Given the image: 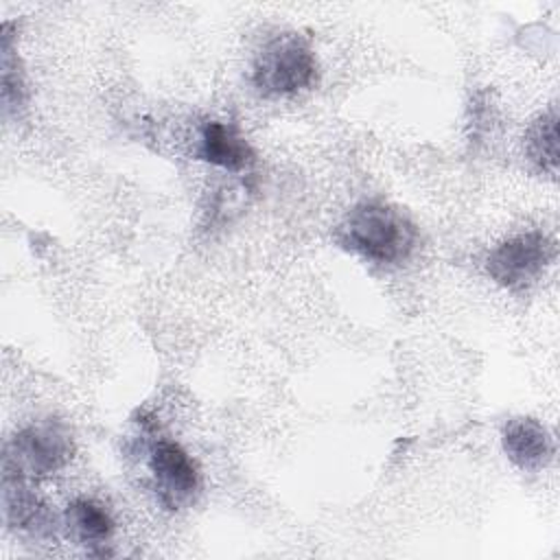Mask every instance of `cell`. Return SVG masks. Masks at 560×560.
I'll use <instances>...</instances> for the list:
<instances>
[{"label":"cell","mask_w":560,"mask_h":560,"mask_svg":"<svg viewBox=\"0 0 560 560\" xmlns=\"http://www.w3.org/2000/svg\"><path fill=\"white\" fill-rule=\"evenodd\" d=\"M553 258V243L542 232H525L503 241L488 256V273L505 289L534 284Z\"/></svg>","instance_id":"cell-4"},{"label":"cell","mask_w":560,"mask_h":560,"mask_svg":"<svg viewBox=\"0 0 560 560\" xmlns=\"http://www.w3.org/2000/svg\"><path fill=\"white\" fill-rule=\"evenodd\" d=\"M149 470L153 475L155 492L168 510H179L197 494L199 472L179 444L171 440H158L151 446Z\"/></svg>","instance_id":"cell-5"},{"label":"cell","mask_w":560,"mask_h":560,"mask_svg":"<svg viewBox=\"0 0 560 560\" xmlns=\"http://www.w3.org/2000/svg\"><path fill=\"white\" fill-rule=\"evenodd\" d=\"M0 50H2V63H0L2 66V109H4V116H9L11 112H18L24 105V79L18 68L9 22L2 24Z\"/></svg>","instance_id":"cell-11"},{"label":"cell","mask_w":560,"mask_h":560,"mask_svg":"<svg viewBox=\"0 0 560 560\" xmlns=\"http://www.w3.org/2000/svg\"><path fill=\"white\" fill-rule=\"evenodd\" d=\"M335 238L365 260L392 265L405 260L418 238L416 225L394 206L363 201L354 206L335 230Z\"/></svg>","instance_id":"cell-1"},{"label":"cell","mask_w":560,"mask_h":560,"mask_svg":"<svg viewBox=\"0 0 560 560\" xmlns=\"http://www.w3.org/2000/svg\"><path fill=\"white\" fill-rule=\"evenodd\" d=\"M503 451L521 470H540L553 446L545 427L532 418H514L503 429Z\"/></svg>","instance_id":"cell-8"},{"label":"cell","mask_w":560,"mask_h":560,"mask_svg":"<svg viewBox=\"0 0 560 560\" xmlns=\"http://www.w3.org/2000/svg\"><path fill=\"white\" fill-rule=\"evenodd\" d=\"M529 160L549 175L558 171V114L556 109L542 114L527 131Z\"/></svg>","instance_id":"cell-10"},{"label":"cell","mask_w":560,"mask_h":560,"mask_svg":"<svg viewBox=\"0 0 560 560\" xmlns=\"http://www.w3.org/2000/svg\"><path fill=\"white\" fill-rule=\"evenodd\" d=\"M2 514L7 525L15 529L35 536L55 532V516L48 505L26 486V477L9 468H2Z\"/></svg>","instance_id":"cell-6"},{"label":"cell","mask_w":560,"mask_h":560,"mask_svg":"<svg viewBox=\"0 0 560 560\" xmlns=\"http://www.w3.org/2000/svg\"><path fill=\"white\" fill-rule=\"evenodd\" d=\"M195 155L225 171H245L254 164L252 147L232 125L221 120L203 122Z\"/></svg>","instance_id":"cell-7"},{"label":"cell","mask_w":560,"mask_h":560,"mask_svg":"<svg viewBox=\"0 0 560 560\" xmlns=\"http://www.w3.org/2000/svg\"><path fill=\"white\" fill-rule=\"evenodd\" d=\"M66 525L72 538L90 547L92 553H107L105 545L112 538L114 521L107 510L92 499H77L66 510Z\"/></svg>","instance_id":"cell-9"},{"label":"cell","mask_w":560,"mask_h":560,"mask_svg":"<svg viewBox=\"0 0 560 560\" xmlns=\"http://www.w3.org/2000/svg\"><path fill=\"white\" fill-rule=\"evenodd\" d=\"M315 74V55L308 42L295 33L269 39L252 66V83L262 96H284L311 88Z\"/></svg>","instance_id":"cell-2"},{"label":"cell","mask_w":560,"mask_h":560,"mask_svg":"<svg viewBox=\"0 0 560 560\" xmlns=\"http://www.w3.org/2000/svg\"><path fill=\"white\" fill-rule=\"evenodd\" d=\"M72 435L57 420H42L20 429L4 446L2 468L22 477H46L61 470L72 457Z\"/></svg>","instance_id":"cell-3"}]
</instances>
